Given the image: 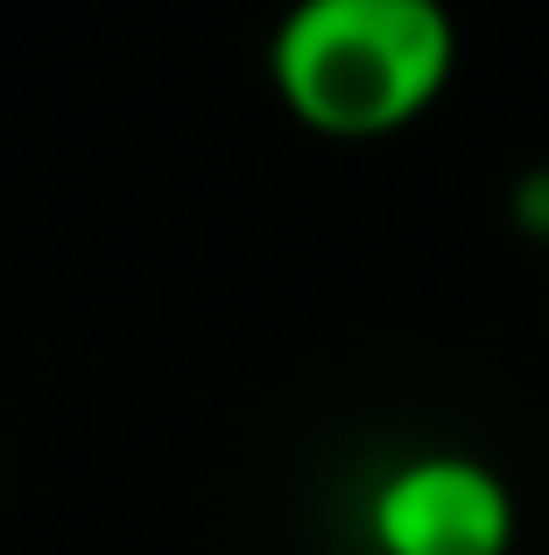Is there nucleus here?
Masks as SVG:
<instances>
[{"mask_svg": "<svg viewBox=\"0 0 549 555\" xmlns=\"http://www.w3.org/2000/svg\"><path fill=\"white\" fill-rule=\"evenodd\" d=\"M458 22L444 0H289L268 36L274 99L324 141H387L444 99Z\"/></svg>", "mask_w": 549, "mask_h": 555, "instance_id": "f257e3e1", "label": "nucleus"}, {"mask_svg": "<svg viewBox=\"0 0 549 555\" xmlns=\"http://www.w3.org/2000/svg\"><path fill=\"white\" fill-rule=\"evenodd\" d=\"M367 528L381 555H514V492L486 457L423 450L373 486Z\"/></svg>", "mask_w": 549, "mask_h": 555, "instance_id": "f03ea898", "label": "nucleus"}]
</instances>
